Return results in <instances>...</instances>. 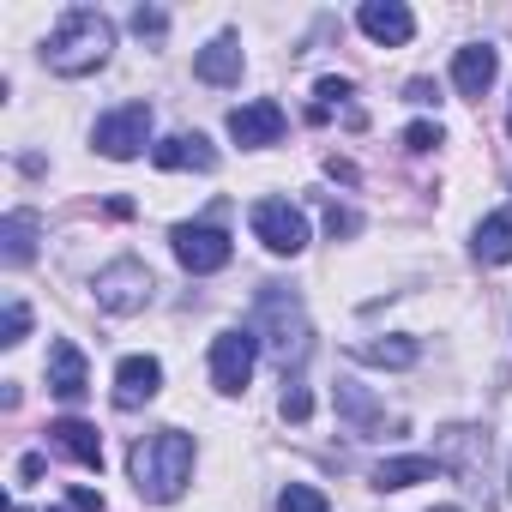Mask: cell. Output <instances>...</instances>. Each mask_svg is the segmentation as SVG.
Returning <instances> with one entry per match:
<instances>
[{"instance_id": "1", "label": "cell", "mask_w": 512, "mask_h": 512, "mask_svg": "<svg viewBox=\"0 0 512 512\" xmlns=\"http://www.w3.org/2000/svg\"><path fill=\"white\" fill-rule=\"evenodd\" d=\"M127 470H133V488H139L151 506H169V500L187 488V476H193V440H187L181 428H157V434L133 440Z\"/></svg>"}, {"instance_id": "2", "label": "cell", "mask_w": 512, "mask_h": 512, "mask_svg": "<svg viewBox=\"0 0 512 512\" xmlns=\"http://www.w3.org/2000/svg\"><path fill=\"white\" fill-rule=\"evenodd\" d=\"M109 49H115V25H109L103 13H91V7H73V13H61V25H55L43 61H49V73H61V79H85V73H97V67L109 61Z\"/></svg>"}, {"instance_id": "3", "label": "cell", "mask_w": 512, "mask_h": 512, "mask_svg": "<svg viewBox=\"0 0 512 512\" xmlns=\"http://www.w3.org/2000/svg\"><path fill=\"white\" fill-rule=\"evenodd\" d=\"M260 332H266L284 380H302V362H308V344H314L308 314H302V296H290L284 284H266L260 290V308H253V338H260Z\"/></svg>"}, {"instance_id": "4", "label": "cell", "mask_w": 512, "mask_h": 512, "mask_svg": "<svg viewBox=\"0 0 512 512\" xmlns=\"http://www.w3.org/2000/svg\"><path fill=\"white\" fill-rule=\"evenodd\" d=\"M151 302V266L145 260H115V266H103L97 272V308L103 314H139Z\"/></svg>"}, {"instance_id": "5", "label": "cell", "mask_w": 512, "mask_h": 512, "mask_svg": "<svg viewBox=\"0 0 512 512\" xmlns=\"http://www.w3.org/2000/svg\"><path fill=\"white\" fill-rule=\"evenodd\" d=\"M169 241H175V260L187 266V272H223L229 260H235V247H229V235L217 229V223H175L169 229Z\"/></svg>"}, {"instance_id": "6", "label": "cell", "mask_w": 512, "mask_h": 512, "mask_svg": "<svg viewBox=\"0 0 512 512\" xmlns=\"http://www.w3.org/2000/svg\"><path fill=\"white\" fill-rule=\"evenodd\" d=\"M253 356H260V338H253V326H235V332H217V344H211V380H217V392H247V380H253Z\"/></svg>"}, {"instance_id": "7", "label": "cell", "mask_w": 512, "mask_h": 512, "mask_svg": "<svg viewBox=\"0 0 512 512\" xmlns=\"http://www.w3.org/2000/svg\"><path fill=\"white\" fill-rule=\"evenodd\" d=\"M253 235H260L272 253H284V260H296V253L308 247V217L290 199H260L253 205Z\"/></svg>"}, {"instance_id": "8", "label": "cell", "mask_w": 512, "mask_h": 512, "mask_svg": "<svg viewBox=\"0 0 512 512\" xmlns=\"http://www.w3.org/2000/svg\"><path fill=\"white\" fill-rule=\"evenodd\" d=\"M145 139H151V109H145V103H127V109H115V115H103V121H97V151H103V157H115V163L139 157V151H145Z\"/></svg>"}, {"instance_id": "9", "label": "cell", "mask_w": 512, "mask_h": 512, "mask_svg": "<svg viewBox=\"0 0 512 512\" xmlns=\"http://www.w3.org/2000/svg\"><path fill=\"white\" fill-rule=\"evenodd\" d=\"M434 464H440V470H458L470 488H482V470H488V434H482V428H446Z\"/></svg>"}, {"instance_id": "10", "label": "cell", "mask_w": 512, "mask_h": 512, "mask_svg": "<svg viewBox=\"0 0 512 512\" xmlns=\"http://www.w3.org/2000/svg\"><path fill=\"white\" fill-rule=\"evenodd\" d=\"M229 139H235V145H278V139H284V109H278L272 97L241 103V109L229 115Z\"/></svg>"}, {"instance_id": "11", "label": "cell", "mask_w": 512, "mask_h": 512, "mask_svg": "<svg viewBox=\"0 0 512 512\" xmlns=\"http://www.w3.org/2000/svg\"><path fill=\"white\" fill-rule=\"evenodd\" d=\"M163 392V362L157 356H127L121 368H115V404L121 410H139V404H151Z\"/></svg>"}, {"instance_id": "12", "label": "cell", "mask_w": 512, "mask_h": 512, "mask_svg": "<svg viewBox=\"0 0 512 512\" xmlns=\"http://www.w3.org/2000/svg\"><path fill=\"white\" fill-rule=\"evenodd\" d=\"M356 25H362L374 43H386V49H398V43H410V37H416V13H410V7H398V0H368V7L356 13Z\"/></svg>"}, {"instance_id": "13", "label": "cell", "mask_w": 512, "mask_h": 512, "mask_svg": "<svg viewBox=\"0 0 512 512\" xmlns=\"http://www.w3.org/2000/svg\"><path fill=\"white\" fill-rule=\"evenodd\" d=\"M49 446H55V452H67V458H73V464H85V470H103V434H97L91 422H79V416L49 422Z\"/></svg>"}, {"instance_id": "14", "label": "cell", "mask_w": 512, "mask_h": 512, "mask_svg": "<svg viewBox=\"0 0 512 512\" xmlns=\"http://www.w3.org/2000/svg\"><path fill=\"white\" fill-rule=\"evenodd\" d=\"M49 392L67 398V404H79V398L91 392V374H85V356H79L73 338H61V344L49 350Z\"/></svg>"}, {"instance_id": "15", "label": "cell", "mask_w": 512, "mask_h": 512, "mask_svg": "<svg viewBox=\"0 0 512 512\" xmlns=\"http://www.w3.org/2000/svg\"><path fill=\"white\" fill-rule=\"evenodd\" d=\"M494 73H500V55H494L488 43H470V49H458V61H452V85H458V97H470V103L494 85Z\"/></svg>"}, {"instance_id": "16", "label": "cell", "mask_w": 512, "mask_h": 512, "mask_svg": "<svg viewBox=\"0 0 512 512\" xmlns=\"http://www.w3.org/2000/svg\"><path fill=\"white\" fill-rule=\"evenodd\" d=\"M151 163L157 169H211L217 151L205 145V133H169L163 145H151Z\"/></svg>"}, {"instance_id": "17", "label": "cell", "mask_w": 512, "mask_h": 512, "mask_svg": "<svg viewBox=\"0 0 512 512\" xmlns=\"http://www.w3.org/2000/svg\"><path fill=\"white\" fill-rule=\"evenodd\" d=\"M193 73H199L205 85H235V79H241V43H235V37L205 43L199 61H193Z\"/></svg>"}, {"instance_id": "18", "label": "cell", "mask_w": 512, "mask_h": 512, "mask_svg": "<svg viewBox=\"0 0 512 512\" xmlns=\"http://www.w3.org/2000/svg\"><path fill=\"white\" fill-rule=\"evenodd\" d=\"M470 247H476V260H482V266H506V260H512V211L482 217Z\"/></svg>"}, {"instance_id": "19", "label": "cell", "mask_w": 512, "mask_h": 512, "mask_svg": "<svg viewBox=\"0 0 512 512\" xmlns=\"http://www.w3.org/2000/svg\"><path fill=\"white\" fill-rule=\"evenodd\" d=\"M434 476H440L434 458H386V464H374V488H386V494L416 488V482H434Z\"/></svg>"}, {"instance_id": "20", "label": "cell", "mask_w": 512, "mask_h": 512, "mask_svg": "<svg viewBox=\"0 0 512 512\" xmlns=\"http://www.w3.org/2000/svg\"><path fill=\"white\" fill-rule=\"evenodd\" d=\"M0 241H7V266H31V253H37V217L13 211L7 223H0Z\"/></svg>"}, {"instance_id": "21", "label": "cell", "mask_w": 512, "mask_h": 512, "mask_svg": "<svg viewBox=\"0 0 512 512\" xmlns=\"http://www.w3.org/2000/svg\"><path fill=\"white\" fill-rule=\"evenodd\" d=\"M338 410L356 422V434H368V440L386 434V410H374V404L362 398V386H338Z\"/></svg>"}, {"instance_id": "22", "label": "cell", "mask_w": 512, "mask_h": 512, "mask_svg": "<svg viewBox=\"0 0 512 512\" xmlns=\"http://www.w3.org/2000/svg\"><path fill=\"white\" fill-rule=\"evenodd\" d=\"M356 356L374 362V368H410L416 362V344L410 338H374V344H356Z\"/></svg>"}, {"instance_id": "23", "label": "cell", "mask_w": 512, "mask_h": 512, "mask_svg": "<svg viewBox=\"0 0 512 512\" xmlns=\"http://www.w3.org/2000/svg\"><path fill=\"white\" fill-rule=\"evenodd\" d=\"M350 97H356V91H350V79H320V85H314V109H308V121H326V115H332V109H344Z\"/></svg>"}, {"instance_id": "24", "label": "cell", "mask_w": 512, "mask_h": 512, "mask_svg": "<svg viewBox=\"0 0 512 512\" xmlns=\"http://www.w3.org/2000/svg\"><path fill=\"white\" fill-rule=\"evenodd\" d=\"M278 512H332V506H326V494H320V488H308V482H290V488L278 494Z\"/></svg>"}, {"instance_id": "25", "label": "cell", "mask_w": 512, "mask_h": 512, "mask_svg": "<svg viewBox=\"0 0 512 512\" xmlns=\"http://www.w3.org/2000/svg\"><path fill=\"white\" fill-rule=\"evenodd\" d=\"M440 145V121H416V127H404V151L410 157H422V151H434Z\"/></svg>"}, {"instance_id": "26", "label": "cell", "mask_w": 512, "mask_h": 512, "mask_svg": "<svg viewBox=\"0 0 512 512\" xmlns=\"http://www.w3.org/2000/svg\"><path fill=\"white\" fill-rule=\"evenodd\" d=\"M356 229H362V217H356L350 205H326V235H332V241H338V235H356Z\"/></svg>"}, {"instance_id": "27", "label": "cell", "mask_w": 512, "mask_h": 512, "mask_svg": "<svg viewBox=\"0 0 512 512\" xmlns=\"http://www.w3.org/2000/svg\"><path fill=\"white\" fill-rule=\"evenodd\" d=\"M25 332H31V314H25V302L13 296V302H7V338H0V344H25Z\"/></svg>"}, {"instance_id": "28", "label": "cell", "mask_w": 512, "mask_h": 512, "mask_svg": "<svg viewBox=\"0 0 512 512\" xmlns=\"http://www.w3.org/2000/svg\"><path fill=\"white\" fill-rule=\"evenodd\" d=\"M163 25H169V19H163L157 7H139V13H133V31H139V37H163Z\"/></svg>"}, {"instance_id": "29", "label": "cell", "mask_w": 512, "mask_h": 512, "mask_svg": "<svg viewBox=\"0 0 512 512\" xmlns=\"http://www.w3.org/2000/svg\"><path fill=\"white\" fill-rule=\"evenodd\" d=\"M67 500H73V506H79V512H103V494H97V488H73V494H67Z\"/></svg>"}, {"instance_id": "30", "label": "cell", "mask_w": 512, "mask_h": 512, "mask_svg": "<svg viewBox=\"0 0 512 512\" xmlns=\"http://www.w3.org/2000/svg\"><path fill=\"white\" fill-rule=\"evenodd\" d=\"M410 103H434V85L428 79H410Z\"/></svg>"}, {"instance_id": "31", "label": "cell", "mask_w": 512, "mask_h": 512, "mask_svg": "<svg viewBox=\"0 0 512 512\" xmlns=\"http://www.w3.org/2000/svg\"><path fill=\"white\" fill-rule=\"evenodd\" d=\"M434 512H458V506H434Z\"/></svg>"}, {"instance_id": "32", "label": "cell", "mask_w": 512, "mask_h": 512, "mask_svg": "<svg viewBox=\"0 0 512 512\" xmlns=\"http://www.w3.org/2000/svg\"><path fill=\"white\" fill-rule=\"evenodd\" d=\"M506 127H512V115H506Z\"/></svg>"}]
</instances>
